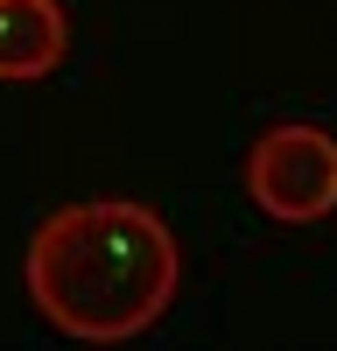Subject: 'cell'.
Returning a JSON list of instances; mask_svg holds the SVG:
<instances>
[{"label":"cell","mask_w":337,"mask_h":351,"mask_svg":"<svg viewBox=\"0 0 337 351\" xmlns=\"http://www.w3.org/2000/svg\"><path fill=\"white\" fill-rule=\"evenodd\" d=\"M21 281L49 330L77 344H127L168 316L183 288V246L134 197H77L36 218Z\"/></svg>","instance_id":"6da1fadb"},{"label":"cell","mask_w":337,"mask_h":351,"mask_svg":"<svg viewBox=\"0 0 337 351\" xmlns=\"http://www.w3.org/2000/svg\"><path fill=\"white\" fill-rule=\"evenodd\" d=\"M246 197L281 225H316L337 211V134L316 120H281L246 148Z\"/></svg>","instance_id":"7a4b0ae2"},{"label":"cell","mask_w":337,"mask_h":351,"mask_svg":"<svg viewBox=\"0 0 337 351\" xmlns=\"http://www.w3.org/2000/svg\"><path fill=\"white\" fill-rule=\"evenodd\" d=\"M71 56V14L56 0H0V84L56 77Z\"/></svg>","instance_id":"3957f363"}]
</instances>
